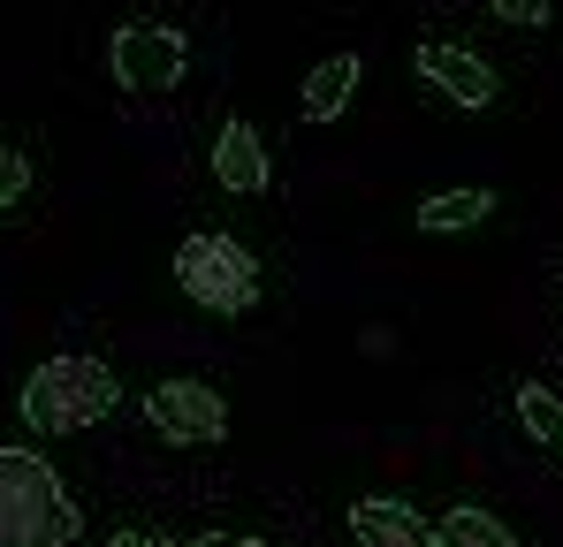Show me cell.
Listing matches in <instances>:
<instances>
[{"instance_id": "cell-10", "label": "cell", "mask_w": 563, "mask_h": 547, "mask_svg": "<svg viewBox=\"0 0 563 547\" xmlns=\"http://www.w3.org/2000/svg\"><path fill=\"white\" fill-rule=\"evenodd\" d=\"M487 213H495L487 190H442V198L419 205V228H427V236H457V228H479Z\"/></svg>"}, {"instance_id": "cell-1", "label": "cell", "mask_w": 563, "mask_h": 547, "mask_svg": "<svg viewBox=\"0 0 563 547\" xmlns=\"http://www.w3.org/2000/svg\"><path fill=\"white\" fill-rule=\"evenodd\" d=\"M77 502L62 494L54 464L31 449H0V547H69Z\"/></svg>"}, {"instance_id": "cell-2", "label": "cell", "mask_w": 563, "mask_h": 547, "mask_svg": "<svg viewBox=\"0 0 563 547\" xmlns=\"http://www.w3.org/2000/svg\"><path fill=\"white\" fill-rule=\"evenodd\" d=\"M114 372L99 358H46L31 380H23V418L38 434H85L114 411Z\"/></svg>"}, {"instance_id": "cell-5", "label": "cell", "mask_w": 563, "mask_h": 547, "mask_svg": "<svg viewBox=\"0 0 563 547\" xmlns=\"http://www.w3.org/2000/svg\"><path fill=\"white\" fill-rule=\"evenodd\" d=\"M184 38L176 31H161V23H130V31H114V77L122 91H168L184 77Z\"/></svg>"}, {"instance_id": "cell-17", "label": "cell", "mask_w": 563, "mask_h": 547, "mask_svg": "<svg viewBox=\"0 0 563 547\" xmlns=\"http://www.w3.org/2000/svg\"><path fill=\"white\" fill-rule=\"evenodd\" d=\"M145 547H176V540H145Z\"/></svg>"}, {"instance_id": "cell-8", "label": "cell", "mask_w": 563, "mask_h": 547, "mask_svg": "<svg viewBox=\"0 0 563 547\" xmlns=\"http://www.w3.org/2000/svg\"><path fill=\"white\" fill-rule=\"evenodd\" d=\"M213 176L229 182V190H267V145H260V130L252 122H229L221 130V145H213Z\"/></svg>"}, {"instance_id": "cell-7", "label": "cell", "mask_w": 563, "mask_h": 547, "mask_svg": "<svg viewBox=\"0 0 563 547\" xmlns=\"http://www.w3.org/2000/svg\"><path fill=\"white\" fill-rule=\"evenodd\" d=\"M351 533H358V547H434V525H419L404 502H388V494H374V502H358L351 510Z\"/></svg>"}, {"instance_id": "cell-6", "label": "cell", "mask_w": 563, "mask_h": 547, "mask_svg": "<svg viewBox=\"0 0 563 547\" xmlns=\"http://www.w3.org/2000/svg\"><path fill=\"white\" fill-rule=\"evenodd\" d=\"M419 77L434 91H450L457 107H487L495 99V69L472 46H419Z\"/></svg>"}, {"instance_id": "cell-14", "label": "cell", "mask_w": 563, "mask_h": 547, "mask_svg": "<svg viewBox=\"0 0 563 547\" xmlns=\"http://www.w3.org/2000/svg\"><path fill=\"white\" fill-rule=\"evenodd\" d=\"M503 23H549V0H495Z\"/></svg>"}, {"instance_id": "cell-12", "label": "cell", "mask_w": 563, "mask_h": 547, "mask_svg": "<svg viewBox=\"0 0 563 547\" xmlns=\"http://www.w3.org/2000/svg\"><path fill=\"white\" fill-rule=\"evenodd\" d=\"M518 418H526V434H533V442H556V449H563V395H549L541 380H533V388H518Z\"/></svg>"}, {"instance_id": "cell-11", "label": "cell", "mask_w": 563, "mask_h": 547, "mask_svg": "<svg viewBox=\"0 0 563 547\" xmlns=\"http://www.w3.org/2000/svg\"><path fill=\"white\" fill-rule=\"evenodd\" d=\"M434 547H518V533L503 525V517H487V510H450L442 525H434Z\"/></svg>"}, {"instance_id": "cell-4", "label": "cell", "mask_w": 563, "mask_h": 547, "mask_svg": "<svg viewBox=\"0 0 563 547\" xmlns=\"http://www.w3.org/2000/svg\"><path fill=\"white\" fill-rule=\"evenodd\" d=\"M145 418H153L168 442H184V449L221 442V434H229V403H221L206 380H161V388L145 395Z\"/></svg>"}, {"instance_id": "cell-9", "label": "cell", "mask_w": 563, "mask_h": 547, "mask_svg": "<svg viewBox=\"0 0 563 547\" xmlns=\"http://www.w3.org/2000/svg\"><path fill=\"white\" fill-rule=\"evenodd\" d=\"M351 91H358V54H328V62L305 77L297 114H305V122H335V114L351 107Z\"/></svg>"}, {"instance_id": "cell-16", "label": "cell", "mask_w": 563, "mask_h": 547, "mask_svg": "<svg viewBox=\"0 0 563 547\" xmlns=\"http://www.w3.org/2000/svg\"><path fill=\"white\" fill-rule=\"evenodd\" d=\"M107 547H145V540H130V533H122V540H107Z\"/></svg>"}, {"instance_id": "cell-3", "label": "cell", "mask_w": 563, "mask_h": 547, "mask_svg": "<svg viewBox=\"0 0 563 547\" xmlns=\"http://www.w3.org/2000/svg\"><path fill=\"white\" fill-rule=\"evenodd\" d=\"M176 281H184L190 304H206V312H252L260 304V259L236 236H184Z\"/></svg>"}, {"instance_id": "cell-15", "label": "cell", "mask_w": 563, "mask_h": 547, "mask_svg": "<svg viewBox=\"0 0 563 547\" xmlns=\"http://www.w3.org/2000/svg\"><path fill=\"white\" fill-rule=\"evenodd\" d=\"M190 547H260V540H244V533H206V540H190Z\"/></svg>"}, {"instance_id": "cell-13", "label": "cell", "mask_w": 563, "mask_h": 547, "mask_svg": "<svg viewBox=\"0 0 563 547\" xmlns=\"http://www.w3.org/2000/svg\"><path fill=\"white\" fill-rule=\"evenodd\" d=\"M23 182H31L23 153H8V145H0V205H15V198H23Z\"/></svg>"}]
</instances>
